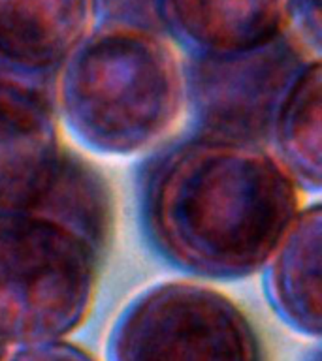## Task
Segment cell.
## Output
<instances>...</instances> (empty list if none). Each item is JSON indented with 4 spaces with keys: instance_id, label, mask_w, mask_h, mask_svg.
<instances>
[{
    "instance_id": "obj_5",
    "label": "cell",
    "mask_w": 322,
    "mask_h": 361,
    "mask_svg": "<svg viewBox=\"0 0 322 361\" xmlns=\"http://www.w3.org/2000/svg\"><path fill=\"white\" fill-rule=\"evenodd\" d=\"M318 59L288 28L254 49L189 55L185 104L198 134L266 147L282 96L307 62Z\"/></svg>"
},
{
    "instance_id": "obj_8",
    "label": "cell",
    "mask_w": 322,
    "mask_h": 361,
    "mask_svg": "<svg viewBox=\"0 0 322 361\" xmlns=\"http://www.w3.org/2000/svg\"><path fill=\"white\" fill-rule=\"evenodd\" d=\"M157 16L189 55L254 49L288 30L287 0H157Z\"/></svg>"
},
{
    "instance_id": "obj_15",
    "label": "cell",
    "mask_w": 322,
    "mask_h": 361,
    "mask_svg": "<svg viewBox=\"0 0 322 361\" xmlns=\"http://www.w3.org/2000/svg\"><path fill=\"white\" fill-rule=\"evenodd\" d=\"M313 361H318V357H316V360H313Z\"/></svg>"
},
{
    "instance_id": "obj_1",
    "label": "cell",
    "mask_w": 322,
    "mask_h": 361,
    "mask_svg": "<svg viewBox=\"0 0 322 361\" xmlns=\"http://www.w3.org/2000/svg\"><path fill=\"white\" fill-rule=\"evenodd\" d=\"M299 188L268 147L203 134L147 162L140 222L169 267L200 281H242L264 269L302 211Z\"/></svg>"
},
{
    "instance_id": "obj_9",
    "label": "cell",
    "mask_w": 322,
    "mask_h": 361,
    "mask_svg": "<svg viewBox=\"0 0 322 361\" xmlns=\"http://www.w3.org/2000/svg\"><path fill=\"white\" fill-rule=\"evenodd\" d=\"M322 207H302L275 254L266 264L264 293L290 329L305 337L321 335Z\"/></svg>"
},
{
    "instance_id": "obj_12",
    "label": "cell",
    "mask_w": 322,
    "mask_h": 361,
    "mask_svg": "<svg viewBox=\"0 0 322 361\" xmlns=\"http://www.w3.org/2000/svg\"><path fill=\"white\" fill-rule=\"evenodd\" d=\"M288 28L302 44L321 56V0H287Z\"/></svg>"
},
{
    "instance_id": "obj_4",
    "label": "cell",
    "mask_w": 322,
    "mask_h": 361,
    "mask_svg": "<svg viewBox=\"0 0 322 361\" xmlns=\"http://www.w3.org/2000/svg\"><path fill=\"white\" fill-rule=\"evenodd\" d=\"M109 361H262L247 314L215 288L191 281L153 284L115 322Z\"/></svg>"
},
{
    "instance_id": "obj_13",
    "label": "cell",
    "mask_w": 322,
    "mask_h": 361,
    "mask_svg": "<svg viewBox=\"0 0 322 361\" xmlns=\"http://www.w3.org/2000/svg\"><path fill=\"white\" fill-rule=\"evenodd\" d=\"M6 361H96L95 355L78 344L62 341L19 346L17 352L6 357Z\"/></svg>"
},
{
    "instance_id": "obj_3",
    "label": "cell",
    "mask_w": 322,
    "mask_h": 361,
    "mask_svg": "<svg viewBox=\"0 0 322 361\" xmlns=\"http://www.w3.org/2000/svg\"><path fill=\"white\" fill-rule=\"evenodd\" d=\"M102 258L78 231L38 211H0V341L51 343L83 326Z\"/></svg>"
},
{
    "instance_id": "obj_6",
    "label": "cell",
    "mask_w": 322,
    "mask_h": 361,
    "mask_svg": "<svg viewBox=\"0 0 322 361\" xmlns=\"http://www.w3.org/2000/svg\"><path fill=\"white\" fill-rule=\"evenodd\" d=\"M62 151L53 85L0 73V211L32 207Z\"/></svg>"
},
{
    "instance_id": "obj_2",
    "label": "cell",
    "mask_w": 322,
    "mask_h": 361,
    "mask_svg": "<svg viewBox=\"0 0 322 361\" xmlns=\"http://www.w3.org/2000/svg\"><path fill=\"white\" fill-rule=\"evenodd\" d=\"M55 104L81 145L130 157L155 145L179 117L183 62L160 30L100 21L56 73Z\"/></svg>"
},
{
    "instance_id": "obj_7",
    "label": "cell",
    "mask_w": 322,
    "mask_h": 361,
    "mask_svg": "<svg viewBox=\"0 0 322 361\" xmlns=\"http://www.w3.org/2000/svg\"><path fill=\"white\" fill-rule=\"evenodd\" d=\"M98 17V0H0V73L53 85Z\"/></svg>"
},
{
    "instance_id": "obj_14",
    "label": "cell",
    "mask_w": 322,
    "mask_h": 361,
    "mask_svg": "<svg viewBox=\"0 0 322 361\" xmlns=\"http://www.w3.org/2000/svg\"><path fill=\"white\" fill-rule=\"evenodd\" d=\"M8 357V344L0 341V361H6Z\"/></svg>"
},
{
    "instance_id": "obj_10",
    "label": "cell",
    "mask_w": 322,
    "mask_h": 361,
    "mask_svg": "<svg viewBox=\"0 0 322 361\" xmlns=\"http://www.w3.org/2000/svg\"><path fill=\"white\" fill-rule=\"evenodd\" d=\"M322 75L321 56L298 73L282 96L271 123L273 157L302 192L318 194L322 186Z\"/></svg>"
},
{
    "instance_id": "obj_11",
    "label": "cell",
    "mask_w": 322,
    "mask_h": 361,
    "mask_svg": "<svg viewBox=\"0 0 322 361\" xmlns=\"http://www.w3.org/2000/svg\"><path fill=\"white\" fill-rule=\"evenodd\" d=\"M30 209L78 231L106 256L113 226L112 188L87 158L64 147L53 179Z\"/></svg>"
}]
</instances>
